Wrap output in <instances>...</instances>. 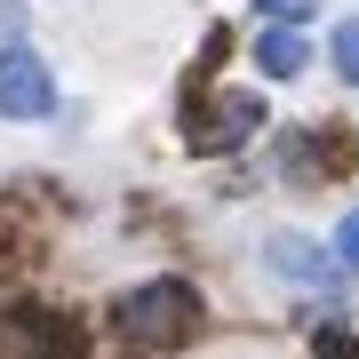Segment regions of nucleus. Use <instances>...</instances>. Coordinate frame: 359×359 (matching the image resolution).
<instances>
[{
  "label": "nucleus",
  "mask_w": 359,
  "mask_h": 359,
  "mask_svg": "<svg viewBox=\"0 0 359 359\" xmlns=\"http://www.w3.org/2000/svg\"><path fill=\"white\" fill-rule=\"evenodd\" d=\"M112 320H120V335L136 351H176L200 327V295H192V280H144V287H128L112 304Z\"/></svg>",
  "instance_id": "1"
},
{
  "label": "nucleus",
  "mask_w": 359,
  "mask_h": 359,
  "mask_svg": "<svg viewBox=\"0 0 359 359\" xmlns=\"http://www.w3.org/2000/svg\"><path fill=\"white\" fill-rule=\"evenodd\" d=\"M264 96L256 88H231V96H208V104H192V120H184V144H192L200 160H216V152H240L248 136L264 128Z\"/></svg>",
  "instance_id": "2"
},
{
  "label": "nucleus",
  "mask_w": 359,
  "mask_h": 359,
  "mask_svg": "<svg viewBox=\"0 0 359 359\" xmlns=\"http://www.w3.org/2000/svg\"><path fill=\"white\" fill-rule=\"evenodd\" d=\"M56 112V80L32 48H0V120H48Z\"/></svg>",
  "instance_id": "3"
},
{
  "label": "nucleus",
  "mask_w": 359,
  "mask_h": 359,
  "mask_svg": "<svg viewBox=\"0 0 359 359\" xmlns=\"http://www.w3.org/2000/svg\"><path fill=\"white\" fill-rule=\"evenodd\" d=\"M56 351H65V327H56L40 304L0 311V359H56Z\"/></svg>",
  "instance_id": "4"
},
{
  "label": "nucleus",
  "mask_w": 359,
  "mask_h": 359,
  "mask_svg": "<svg viewBox=\"0 0 359 359\" xmlns=\"http://www.w3.org/2000/svg\"><path fill=\"white\" fill-rule=\"evenodd\" d=\"M271 271H287V280H304V287H327V280H335V256H320L311 240L280 231V240H271Z\"/></svg>",
  "instance_id": "5"
},
{
  "label": "nucleus",
  "mask_w": 359,
  "mask_h": 359,
  "mask_svg": "<svg viewBox=\"0 0 359 359\" xmlns=\"http://www.w3.org/2000/svg\"><path fill=\"white\" fill-rule=\"evenodd\" d=\"M256 72H264V80H295V72H304V40H295L287 25L264 32V40H256Z\"/></svg>",
  "instance_id": "6"
},
{
  "label": "nucleus",
  "mask_w": 359,
  "mask_h": 359,
  "mask_svg": "<svg viewBox=\"0 0 359 359\" xmlns=\"http://www.w3.org/2000/svg\"><path fill=\"white\" fill-rule=\"evenodd\" d=\"M327 48H335V72L359 88V16H351V25H335V40H327Z\"/></svg>",
  "instance_id": "7"
},
{
  "label": "nucleus",
  "mask_w": 359,
  "mask_h": 359,
  "mask_svg": "<svg viewBox=\"0 0 359 359\" xmlns=\"http://www.w3.org/2000/svg\"><path fill=\"white\" fill-rule=\"evenodd\" d=\"M335 264H344V271H359V208L335 224Z\"/></svg>",
  "instance_id": "8"
},
{
  "label": "nucleus",
  "mask_w": 359,
  "mask_h": 359,
  "mask_svg": "<svg viewBox=\"0 0 359 359\" xmlns=\"http://www.w3.org/2000/svg\"><path fill=\"white\" fill-rule=\"evenodd\" d=\"M264 16H280V25H295V16H311V0H256Z\"/></svg>",
  "instance_id": "9"
},
{
  "label": "nucleus",
  "mask_w": 359,
  "mask_h": 359,
  "mask_svg": "<svg viewBox=\"0 0 359 359\" xmlns=\"http://www.w3.org/2000/svg\"><path fill=\"white\" fill-rule=\"evenodd\" d=\"M25 32V0H0V40H16Z\"/></svg>",
  "instance_id": "10"
}]
</instances>
